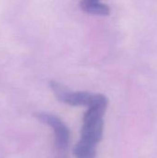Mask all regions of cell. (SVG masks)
Listing matches in <instances>:
<instances>
[{
  "label": "cell",
  "mask_w": 157,
  "mask_h": 158,
  "mask_svg": "<svg viewBox=\"0 0 157 158\" xmlns=\"http://www.w3.org/2000/svg\"><path fill=\"white\" fill-rule=\"evenodd\" d=\"M107 105H97L88 107L83 115L81 138L73 148L77 158H95V147L102 140L104 119Z\"/></svg>",
  "instance_id": "1"
},
{
  "label": "cell",
  "mask_w": 157,
  "mask_h": 158,
  "mask_svg": "<svg viewBox=\"0 0 157 158\" xmlns=\"http://www.w3.org/2000/svg\"><path fill=\"white\" fill-rule=\"evenodd\" d=\"M50 87L59 101L69 106H84L91 107L97 105H108L107 98L101 94H93L89 92H72L56 81H51Z\"/></svg>",
  "instance_id": "2"
},
{
  "label": "cell",
  "mask_w": 157,
  "mask_h": 158,
  "mask_svg": "<svg viewBox=\"0 0 157 158\" xmlns=\"http://www.w3.org/2000/svg\"><path fill=\"white\" fill-rule=\"evenodd\" d=\"M36 118L49 126L55 134V144L58 151L65 152L70 143V131L65 122L56 115L48 112H39L35 114Z\"/></svg>",
  "instance_id": "3"
},
{
  "label": "cell",
  "mask_w": 157,
  "mask_h": 158,
  "mask_svg": "<svg viewBox=\"0 0 157 158\" xmlns=\"http://www.w3.org/2000/svg\"><path fill=\"white\" fill-rule=\"evenodd\" d=\"M81 7L85 12L91 14L103 16L109 14V7L106 5L99 2V0H81Z\"/></svg>",
  "instance_id": "4"
},
{
  "label": "cell",
  "mask_w": 157,
  "mask_h": 158,
  "mask_svg": "<svg viewBox=\"0 0 157 158\" xmlns=\"http://www.w3.org/2000/svg\"><path fill=\"white\" fill-rule=\"evenodd\" d=\"M57 158H64V157H61V156H60V157H57Z\"/></svg>",
  "instance_id": "5"
}]
</instances>
